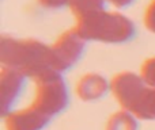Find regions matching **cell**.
Listing matches in <instances>:
<instances>
[{"label":"cell","mask_w":155,"mask_h":130,"mask_svg":"<svg viewBox=\"0 0 155 130\" xmlns=\"http://www.w3.org/2000/svg\"><path fill=\"white\" fill-rule=\"evenodd\" d=\"M0 62L5 68L15 69L33 80L53 69L51 62V46L34 38L16 40L2 35Z\"/></svg>","instance_id":"6da1fadb"},{"label":"cell","mask_w":155,"mask_h":130,"mask_svg":"<svg viewBox=\"0 0 155 130\" xmlns=\"http://www.w3.org/2000/svg\"><path fill=\"white\" fill-rule=\"evenodd\" d=\"M112 94L123 110L137 119L155 121V87L134 72L117 73L110 81Z\"/></svg>","instance_id":"7a4b0ae2"},{"label":"cell","mask_w":155,"mask_h":130,"mask_svg":"<svg viewBox=\"0 0 155 130\" xmlns=\"http://www.w3.org/2000/svg\"><path fill=\"white\" fill-rule=\"evenodd\" d=\"M75 31L86 42L120 45L134 40L136 27L128 16L105 10L76 21Z\"/></svg>","instance_id":"3957f363"},{"label":"cell","mask_w":155,"mask_h":130,"mask_svg":"<svg viewBox=\"0 0 155 130\" xmlns=\"http://www.w3.org/2000/svg\"><path fill=\"white\" fill-rule=\"evenodd\" d=\"M35 81V99L33 106L49 118L61 114L70 103V95L63 73L52 71L44 73Z\"/></svg>","instance_id":"277c9868"},{"label":"cell","mask_w":155,"mask_h":130,"mask_svg":"<svg viewBox=\"0 0 155 130\" xmlns=\"http://www.w3.org/2000/svg\"><path fill=\"white\" fill-rule=\"evenodd\" d=\"M86 50V41L75 29L64 31L53 45H51V62L54 71L63 72L71 69L82 59Z\"/></svg>","instance_id":"5b68a950"},{"label":"cell","mask_w":155,"mask_h":130,"mask_svg":"<svg viewBox=\"0 0 155 130\" xmlns=\"http://www.w3.org/2000/svg\"><path fill=\"white\" fill-rule=\"evenodd\" d=\"M27 77L21 72L3 66L0 72V104L2 115L5 117L11 113L14 103L18 100L21 92L23 91L25 81Z\"/></svg>","instance_id":"8992f818"},{"label":"cell","mask_w":155,"mask_h":130,"mask_svg":"<svg viewBox=\"0 0 155 130\" xmlns=\"http://www.w3.org/2000/svg\"><path fill=\"white\" fill-rule=\"evenodd\" d=\"M4 119L5 130H44L52 118L30 104L22 110L11 111Z\"/></svg>","instance_id":"52a82bcc"},{"label":"cell","mask_w":155,"mask_h":130,"mask_svg":"<svg viewBox=\"0 0 155 130\" xmlns=\"http://www.w3.org/2000/svg\"><path fill=\"white\" fill-rule=\"evenodd\" d=\"M112 91V85L99 73H86L78 80L75 92L83 102H95L104 99Z\"/></svg>","instance_id":"ba28073f"},{"label":"cell","mask_w":155,"mask_h":130,"mask_svg":"<svg viewBox=\"0 0 155 130\" xmlns=\"http://www.w3.org/2000/svg\"><path fill=\"white\" fill-rule=\"evenodd\" d=\"M106 0H70V7L76 21L106 10Z\"/></svg>","instance_id":"9c48e42d"},{"label":"cell","mask_w":155,"mask_h":130,"mask_svg":"<svg viewBox=\"0 0 155 130\" xmlns=\"http://www.w3.org/2000/svg\"><path fill=\"white\" fill-rule=\"evenodd\" d=\"M105 130H139L137 118L127 110L116 111L109 117Z\"/></svg>","instance_id":"30bf717a"},{"label":"cell","mask_w":155,"mask_h":130,"mask_svg":"<svg viewBox=\"0 0 155 130\" xmlns=\"http://www.w3.org/2000/svg\"><path fill=\"white\" fill-rule=\"evenodd\" d=\"M140 76H142L150 85H154L155 87V57L147 59L142 64Z\"/></svg>","instance_id":"8fae6325"},{"label":"cell","mask_w":155,"mask_h":130,"mask_svg":"<svg viewBox=\"0 0 155 130\" xmlns=\"http://www.w3.org/2000/svg\"><path fill=\"white\" fill-rule=\"evenodd\" d=\"M144 26L148 31L155 34V0H151V3L147 5V8H146Z\"/></svg>","instance_id":"7c38bea8"},{"label":"cell","mask_w":155,"mask_h":130,"mask_svg":"<svg viewBox=\"0 0 155 130\" xmlns=\"http://www.w3.org/2000/svg\"><path fill=\"white\" fill-rule=\"evenodd\" d=\"M37 3L46 10H61L64 7H68L70 0H37Z\"/></svg>","instance_id":"4fadbf2b"},{"label":"cell","mask_w":155,"mask_h":130,"mask_svg":"<svg viewBox=\"0 0 155 130\" xmlns=\"http://www.w3.org/2000/svg\"><path fill=\"white\" fill-rule=\"evenodd\" d=\"M106 2L117 8H127V7H129L135 0H106Z\"/></svg>","instance_id":"5bb4252c"}]
</instances>
